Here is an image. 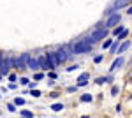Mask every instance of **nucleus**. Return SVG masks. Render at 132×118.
I'll return each instance as SVG.
<instances>
[{"mask_svg": "<svg viewBox=\"0 0 132 118\" xmlns=\"http://www.w3.org/2000/svg\"><path fill=\"white\" fill-rule=\"evenodd\" d=\"M93 41L92 37L88 39H79L78 42H74V46H72V51L76 53V55H85V53H92V48H93Z\"/></svg>", "mask_w": 132, "mask_h": 118, "instance_id": "f257e3e1", "label": "nucleus"}, {"mask_svg": "<svg viewBox=\"0 0 132 118\" xmlns=\"http://www.w3.org/2000/svg\"><path fill=\"white\" fill-rule=\"evenodd\" d=\"M92 41L93 42H101L102 39H106L108 37V28L106 27H99V28H95L93 32H92Z\"/></svg>", "mask_w": 132, "mask_h": 118, "instance_id": "f03ea898", "label": "nucleus"}, {"mask_svg": "<svg viewBox=\"0 0 132 118\" xmlns=\"http://www.w3.org/2000/svg\"><path fill=\"white\" fill-rule=\"evenodd\" d=\"M28 60H30V53H21L18 58H14V67L16 69H27Z\"/></svg>", "mask_w": 132, "mask_h": 118, "instance_id": "7ed1b4c3", "label": "nucleus"}, {"mask_svg": "<svg viewBox=\"0 0 132 118\" xmlns=\"http://www.w3.org/2000/svg\"><path fill=\"white\" fill-rule=\"evenodd\" d=\"M11 65H14V57H7V58L2 62V65H0V74H2V76H7Z\"/></svg>", "mask_w": 132, "mask_h": 118, "instance_id": "20e7f679", "label": "nucleus"}, {"mask_svg": "<svg viewBox=\"0 0 132 118\" xmlns=\"http://www.w3.org/2000/svg\"><path fill=\"white\" fill-rule=\"evenodd\" d=\"M120 20H122V16H120L118 12H113L111 16L108 18V21H106V25H104V27H106V28H114V27L120 23Z\"/></svg>", "mask_w": 132, "mask_h": 118, "instance_id": "39448f33", "label": "nucleus"}, {"mask_svg": "<svg viewBox=\"0 0 132 118\" xmlns=\"http://www.w3.org/2000/svg\"><path fill=\"white\" fill-rule=\"evenodd\" d=\"M46 57H48V60L51 62V65H53V69H56V67L60 65V62H58V57H56V51H50V53H48Z\"/></svg>", "mask_w": 132, "mask_h": 118, "instance_id": "423d86ee", "label": "nucleus"}, {"mask_svg": "<svg viewBox=\"0 0 132 118\" xmlns=\"http://www.w3.org/2000/svg\"><path fill=\"white\" fill-rule=\"evenodd\" d=\"M30 70H39L41 69V65H39V58H35V57H32L30 55V60H28V65H27Z\"/></svg>", "mask_w": 132, "mask_h": 118, "instance_id": "0eeeda50", "label": "nucleus"}, {"mask_svg": "<svg viewBox=\"0 0 132 118\" xmlns=\"http://www.w3.org/2000/svg\"><path fill=\"white\" fill-rule=\"evenodd\" d=\"M39 65H41V69H53V65H51V62L48 60V57H41L39 58Z\"/></svg>", "mask_w": 132, "mask_h": 118, "instance_id": "6e6552de", "label": "nucleus"}, {"mask_svg": "<svg viewBox=\"0 0 132 118\" xmlns=\"http://www.w3.org/2000/svg\"><path fill=\"white\" fill-rule=\"evenodd\" d=\"M88 79H90V74H88V72H83L81 76L78 78V85H76V86H85V85L88 83Z\"/></svg>", "mask_w": 132, "mask_h": 118, "instance_id": "1a4fd4ad", "label": "nucleus"}, {"mask_svg": "<svg viewBox=\"0 0 132 118\" xmlns=\"http://www.w3.org/2000/svg\"><path fill=\"white\" fill-rule=\"evenodd\" d=\"M56 57H58V62H60V64H63L65 60L69 58V55H67L65 48H60V49H58V51H56Z\"/></svg>", "mask_w": 132, "mask_h": 118, "instance_id": "9d476101", "label": "nucleus"}, {"mask_svg": "<svg viewBox=\"0 0 132 118\" xmlns=\"http://www.w3.org/2000/svg\"><path fill=\"white\" fill-rule=\"evenodd\" d=\"M130 2H132V0H114V4H113V9H122V7H127Z\"/></svg>", "mask_w": 132, "mask_h": 118, "instance_id": "9b49d317", "label": "nucleus"}, {"mask_svg": "<svg viewBox=\"0 0 132 118\" xmlns=\"http://www.w3.org/2000/svg\"><path fill=\"white\" fill-rule=\"evenodd\" d=\"M123 62H125V60H123L122 57H120L118 60H114V62H113V65H111V72H114L116 69H120V67L123 65Z\"/></svg>", "mask_w": 132, "mask_h": 118, "instance_id": "f8f14e48", "label": "nucleus"}, {"mask_svg": "<svg viewBox=\"0 0 132 118\" xmlns=\"http://www.w3.org/2000/svg\"><path fill=\"white\" fill-rule=\"evenodd\" d=\"M129 48H130V41H127V42H123V44H120V48H118V51H120V53H123V51H127Z\"/></svg>", "mask_w": 132, "mask_h": 118, "instance_id": "ddd939ff", "label": "nucleus"}, {"mask_svg": "<svg viewBox=\"0 0 132 118\" xmlns=\"http://www.w3.org/2000/svg\"><path fill=\"white\" fill-rule=\"evenodd\" d=\"M118 48H120V39L116 41V42H113L109 49H111V53H116V51H118Z\"/></svg>", "mask_w": 132, "mask_h": 118, "instance_id": "4468645a", "label": "nucleus"}, {"mask_svg": "<svg viewBox=\"0 0 132 118\" xmlns=\"http://www.w3.org/2000/svg\"><path fill=\"white\" fill-rule=\"evenodd\" d=\"M93 100V97H92L90 93H85V95H81V102H92Z\"/></svg>", "mask_w": 132, "mask_h": 118, "instance_id": "2eb2a0df", "label": "nucleus"}, {"mask_svg": "<svg viewBox=\"0 0 132 118\" xmlns=\"http://www.w3.org/2000/svg\"><path fill=\"white\" fill-rule=\"evenodd\" d=\"M123 30H125V28H123L122 25H118V27H114V28H113V34H114V35H120Z\"/></svg>", "mask_w": 132, "mask_h": 118, "instance_id": "dca6fc26", "label": "nucleus"}, {"mask_svg": "<svg viewBox=\"0 0 132 118\" xmlns=\"http://www.w3.org/2000/svg\"><path fill=\"white\" fill-rule=\"evenodd\" d=\"M21 115H23V118H34V113L28 111V109H23V111H21Z\"/></svg>", "mask_w": 132, "mask_h": 118, "instance_id": "f3484780", "label": "nucleus"}, {"mask_svg": "<svg viewBox=\"0 0 132 118\" xmlns=\"http://www.w3.org/2000/svg\"><path fill=\"white\" fill-rule=\"evenodd\" d=\"M51 109H53V111H62V109H63V104H53Z\"/></svg>", "mask_w": 132, "mask_h": 118, "instance_id": "a211bd4d", "label": "nucleus"}, {"mask_svg": "<svg viewBox=\"0 0 132 118\" xmlns=\"http://www.w3.org/2000/svg\"><path fill=\"white\" fill-rule=\"evenodd\" d=\"M109 79H111V78H99V79H97V85H104V83H108Z\"/></svg>", "mask_w": 132, "mask_h": 118, "instance_id": "6ab92c4d", "label": "nucleus"}, {"mask_svg": "<svg viewBox=\"0 0 132 118\" xmlns=\"http://www.w3.org/2000/svg\"><path fill=\"white\" fill-rule=\"evenodd\" d=\"M111 44H113V42H111V39H108V41H104L102 48H104V49H108V48H111Z\"/></svg>", "mask_w": 132, "mask_h": 118, "instance_id": "aec40b11", "label": "nucleus"}, {"mask_svg": "<svg viewBox=\"0 0 132 118\" xmlns=\"http://www.w3.org/2000/svg\"><path fill=\"white\" fill-rule=\"evenodd\" d=\"M127 34H129V30L125 28V30H123V32H122V34L118 35V39H120V41H122V39H125V37H127Z\"/></svg>", "mask_w": 132, "mask_h": 118, "instance_id": "412c9836", "label": "nucleus"}, {"mask_svg": "<svg viewBox=\"0 0 132 118\" xmlns=\"http://www.w3.org/2000/svg\"><path fill=\"white\" fill-rule=\"evenodd\" d=\"M14 102H16V104H18V106H23V104H25V99L18 97V99H16V100H14Z\"/></svg>", "mask_w": 132, "mask_h": 118, "instance_id": "4be33fe9", "label": "nucleus"}, {"mask_svg": "<svg viewBox=\"0 0 132 118\" xmlns=\"http://www.w3.org/2000/svg\"><path fill=\"white\" fill-rule=\"evenodd\" d=\"M42 76H44V74H42V72H37V74H35V76H34V78L37 79V81H39V79H42Z\"/></svg>", "mask_w": 132, "mask_h": 118, "instance_id": "5701e85b", "label": "nucleus"}, {"mask_svg": "<svg viewBox=\"0 0 132 118\" xmlns=\"http://www.w3.org/2000/svg\"><path fill=\"white\" fill-rule=\"evenodd\" d=\"M93 62H95V64H99V62H102V55H99V57H95V58H93Z\"/></svg>", "mask_w": 132, "mask_h": 118, "instance_id": "b1692460", "label": "nucleus"}, {"mask_svg": "<svg viewBox=\"0 0 132 118\" xmlns=\"http://www.w3.org/2000/svg\"><path fill=\"white\" fill-rule=\"evenodd\" d=\"M7 109H9L11 113H14V111H16V108H14V104H9V106H7Z\"/></svg>", "mask_w": 132, "mask_h": 118, "instance_id": "393cba45", "label": "nucleus"}, {"mask_svg": "<svg viewBox=\"0 0 132 118\" xmlns=\"http://www.w3.org/2000/svg\"><path fill=\"white\" fill-rule=\"evenodd\" d=\"M111 93H113V95H116V93H118V86H113V88H111Z\"/></svg>", "mask_w": 132, "mask_h": 118, "instance_id": "a878e982", "label": "nucleus"}, {"mask_svg": "<svg viewBox=\"0 0 132 118\" xmlns=\"http://www.w3.org/2000/svg\"><path fill=\"white\" fill-rule=\"evenodd\" d=\"M32 95H34V97H39V95H41V92H39V90H35V92H32Z\"/></svg>", "mask_w": 132, "mask_h": 118, "instance_id": "bb28decb", "label": "nucleus"}, {"mask_svg": "<svg viewBox=\"0 0 132 118\" xmlns=\"http://www.w3.org/2000/svg\"><path fill=\"white\" fill-rule=\"evenodd\" d=\"M21 85H28V79H27V78H21Z\"/></svg>", "mask_w": 132, "mask_h": 118, "instance_id": "cd10ccee", "label": "nucleus"}, {"mask_svg": "<svg viewBox=\"0 0 132 118\" xmlns=\"http://www.w3.org/2000/svg\"><path fill=\"white\" fill-rule=\"evenodd\" d=\"M4 60H5V58H4V51H0V65H2V62H4Z\"/></svg>", "mask_w": 132, "mask_h": 118, "instance_id": "c85d7f7f", "label": "nucleus"}, {"mask_svg": "<svg viewBox=\"0 0 132 118\" xmlns=\"http://www.w3.org/2000/svg\"><path fill=\"white\" fill-rule=\"evenodd\" d=\"M127 12H129V14L132 16V7H129V11H127Z\"/></svg>", "mask_w": 132, "mask_h": 118, "instance_id": "c756f323", "label": "nucleus"}, {"mask_svg": "<svg viewBox=\"0 0 132 118\" xmlns=\"http://www.w3.org/2000/svg\"><path fill=\"white\" fill-rule=\"evenodd\" d=\"M0 78H2V74H0Z\"/></svg>", "mask_w": 132, "mask_h": 118, "instance_id": "7c9ffc66", "label": "nucleus"}]
</instances>
